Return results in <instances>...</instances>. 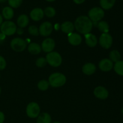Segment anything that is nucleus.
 Masks as SVG:
<instances>
[{
    "mask_svg": "<svg viewBox=\"0 0 123 123\" xmlns=\"http://www.w3.org/2000/svg\"><path fill=\"white\" fill-rule=\"evenodd\" d=\"M82 37L78 33H72L68 34V41L73 46H78L81 43Z\"/></svg>",
    "mask_w": 123,
    "mask_h": 123,
    "instance_id": "obj_14",
    "label": "nucleus"
},
{
    "mask_svg": "<svg viewBox=\"0 0 123 123\" xmlns=\"http://www.w3.org/2000/svg\"><path fill=\"white\" fill-rule=\"evenodd\" d=\"M46 1H48V2H54L55 0H46Z\"/></svg>",
    "mask_w": 123,
    "mask_h": 123,
    "instance_id": "obj_38",
    "label": "nucleus"
},
{
    "mask_svg": "<svg viewBox=\"0 0 123 123\" xmlns=\"http://www.w3.org/2000/svg\"><path fill=\"white\" fill-rule=\"evenodd\" d=\"M51 117L48 113L43 112L37 117V123H51Z\"/></svg>",
    "mask_w": 123,
    "mask_h": 123,
    "instance_id": "obj_22",
    "label": "nucleus"
},
{
    "mask_svg": "<svg viewBox=\"0 0 123 123\" xmlns=\"http://www.w3.org/2000/svg\"><path fill=\"white\" fill-rule=\"evenodd\" d=\"M16 25L10 20H6L0 26L1 32L6 36H10L14 34L16 32Z\"/></svg>",
    "mask_w": 123,
    "mask_h": 123,
    "instance_id": "obj_3",
    "label": "nucleus"
},
{
    "mask_svg": "<svg viewBox=\"0 0 123 123\" xmlns=\"http://www.w3.org/2000/svg\"><path fill=\"white\" fill-rule=\"evenodd\" d=\"M113 38L109 33H102L99 38V44L102 48L108 49L112 46Z\"/></svg>",
    "mask_w": 123,
    "mask_h": 123,
    "instance_id": "obj_8",
    "label": "nucleus"
},
{
    "mask_svg": "<svg viewBox=\"0 0 123 123\" xmlns=\"http://www.w3.org/2000/svg\"><path fill=\"white\" fill-rule=\"evenodd\" d=\"M48 82L52 87H60L66 84V77L61 73H54L50 74Z\"/></svg>",
    "mask_w": 123,
    "mask_h": 123,
    "instance_id": "obj_2",
    "label": "nucleus"
},
{
    "mask_svg": "<svg viewBox=\"0 0 123 123\" xmlns=\"http://www.w3.org/2000/svg\"><path fill=\"white\" fill-rule=\"evenodd\" d=\"M98 67L102 72H108L114 68V62L108 58L103 59L100 61Z\"/></svg>",
    "mask_w": 123,
    "mask_h": 123,
    "instance_id": "obj_11",
    "label": "nucleus"
},
{
    "mask_svg": "<svg viewBox=\"0 0 123 123\" xmlns=\"http://www.w3.org/2000/svg\"><path fill=\"white\" fill-rule=\"evenodd\" d=\"M49 82L47 81L46 80H41L38 82V84H37V87L41 91H46L49 88Z\"/></svg>",
    "mask_w": 123,
    "mask_h": 123,
    "instance_id": "obj_26",
    "label": "nucleus"
},
{
    "mask_svg": "<svg viewBox=\"0 0 123 123\" xmlns=\"http://www.w3.org/2000/svg\"><path fill=\"white\" fill-rule=\"evenodd\" d=\"M2 16L7 20H10L14 16V10L10 7H5L2 10Z\"/></svg>",
    "mask_w": 123,
    "mask_h": 123,
    "instance_id": "obj_19",
    "label": "nucleus"
},
{
    "mask_svg": "<svg viewBox=\"0 0 123 123\" xmlns=\"http://www.w3.org/2000/svg\"><path fill=\"white\" fill-rule=\"evenodd\" d=\"M28 50L29 52L33 55L39 54L42 51V48L38 44L36 43H31L28 47Z\"/></svg>",
    "mask_w": 123,
    "mask_h": 123,
    "instance_id": "obj_20",
    "label": "nucleus"
},
{
    "mask_svg": "<svg viewBox=\"0 0 123 123\" xmlns=\"http://www.w3.org/2000/svg\"></svg>",
    "mask_w": 123,
    "mask_h": 123,
    "instance_id": "obj_42",
    "label": "nucleus"
},
{
    "mask_svg": "<svg viewBox=\"0 0 123 123\" xmlns=\"http://www.w3.org/2000/svg\"><path fill=\"white\" fill-rule=\"evenodd\" d=\"M7 1H8V0H0V3H3V2H6Z\"/></svg>",
    "mask_w": 123,
    "mask_h": 123,
    "instance_id": "obj_37",
    "label": "nucleus"
},
{
    "mask_svg": "<svg viewBox=\"0 0 123 123\" xmlns=\"http://www.w3.org/2000/svg\"><path fill=\"white\" fill-rule=\"evenodd\" d=\"M6 61L3 56L0 55V70H3L6 67Z\"/></svg>",
    "mask_w": 123,
    "mask_h": 123,
    "instance_id": "obj_31",
    "label": "nucleus"
},
{
    "mask_svg": "<svg viewBox=\"0 0 123 123\" xmlns=\"http://www.w3.org/2000/svg\"><path fill=\"white\" fill-rule=\"evenodd\" d=\"M47 63L54 67H58L61 64L62 61V57L58 52H51L47 54L46 57Z\"/></svg>",
    "mask_w": 123,
    "mask_h": 123,
    "instance_id": "obj_4",
    "label": "nucleus"
},
{
    "mask_svg": "<svg viewBox=\"0 0 123 123\" xmlns=\"http://www.w3.org/2000/svg\"><path fill=\"white\" fill-rule=\"evenodd\" d=\"M44 11L41 8H35L30 13V18L32 20L39 21L44 16Z\"/></svg>",
    "mask_w": 123,
    "mask_h": 123,
    "instance_id": "obj_13",
    "label": "nucleus"
},
{
    "mask_svg": "<svg viewBox=\"0 0 123 123\" xmlns=\"http://www.w3.org/2000/svg\"><path fill=\"white\" fill-rule=\"evenodd\" d=\"M74 29L82 34L90 33L93 27V22L90 18L85 16H80L74 22Z\"/></svg>",
    "mask_w": 123,
    "mask_h": 123,
    "instance_id": "obj_1",
    "label": "nucleus"
},
{
    "mask_svg": "<svg viewBox=\"0 0 123 123\" xmlns=\"http://www.w3.org/2000/svg\"><path fill=\"white\" fill-rule=\"evenodd\" d=\"M121 113H122L123 115V108H122V110H121Z\"/></svg>",
    "mask_w": 123,
    "mask_h": 123,
    "instance_id": "obj_39",
    "label": "nucleus"
},
{
    "mask_svg": "<svg viewBox=\"0 0 123 123\" xmlns=\"http://www.w3.org/2000/svg\"><path fill=\"white\" fill-rule=\"evenodd\" d=\"M44 14L48 18H53L56 14V10L54 7H48L44 9Z\"/></svg>",
    "mask_w": 123,
    "mask_h": 123,
    "instance_id": "obj_27",
    "label": "nucleus"
},
{
    "mask_svg": "<svg viewBox=\"0 0 123 123\" xmlns=\"http://www.w3.org/2000/svg\"><path fill=\"white\" fill-rule=\"evenodd\" d=\"M85 1V0H73L74 3H76V4H81L84 3Z\"/></svg>",
    "mask_w": 123,
    "mask_h": 123,
    "instance_id": "obj_35",
    "label": "nucleus"
},
{
    "mask_svg": "<svg viewBox=\"0 0 123 123\" xmlns=\"http://www.w3.org/2000/svg\"><path fill=\"white\" fill-rule=\"evenodd\" d=\"M47 64V61L46 59L45 58L43 57H40L38 58L36 61V66H37L38 67H43L46 65Z\"/></svg>",
    "mask_w": 123,
    "mask_h": 123,
    "instance_id": "obj_29",
    "label": "nucleus"
},
{
    "mask_svg": "<svg viewBox=\"0 0 123 123\" xmlns=\"http://www.w3.org/2000/svg\"><path fill=\"white\" fill-rule=\"evenodd\" d=\"M114 69L115 73L118 75L123 76V61L120 60L115 62L114 66Z\"/></svg>",
    "mask_w": 123,
    "mask_h": 123,
    "instance_id": "obj_25",
    "label": "nucleus"
},
{
    "mask_svg": "<svg viewBox=\"0 0 123 123\" xmlns=\"http://www.w3.org/2000/svg\"><path fill=\"white\" fill-rule=\"evenodd\" d=\"M10 46L14 51L20 52L25 50L27 47V43L21 38H14L11 41Z\"/></svg>",
    "mask_w": 123,
    "mask_h": 123,
    "instance_id": "obj_6",
    "label": "nucleus"
},
{
    "mask_svg": "<svg viewBox=\"0 0 123 123\" xmlns=\"http://www.w3.org/2000/svg\"><path fill=\"white\" fill-rule=\"evenodd\" d=\"M53 31L52 24L49 22H44L38 28L39 34L43 37H47L51 34Z\"/></svg>",
    "mask_w": 123,
    "mask_h": 123,
    "instance_id": "obj_9",
    "label": "nucleus"
},
{
    "mask_svg": "<svg viewBox=\"0 0 123 123\" xmlns=\"http://www.w3.org/2000/svg\"><path fill=\"white\" fill-rule=\"evenodd\" d=\"M5 120V115L2 112L0 111V123H3Z\"/></svg>",
    "mask_w": 123,
    "mask_h": 123,
    "instance_id": "obj_33",
    "label": "nucleus"
},
{
    "mask_svg": "<svg viewBox=\"0 0 123 123\" xmlns=\"http://www.w3.org/2000/svg\"><path fill=\"white\" fill-rule=\"evenodd\" d=\"M16 32L19 35H21L24 33V30H23V28H17Z\"/></svg>",
    "mask_w": 123,
    "mask_h": 123,
    "instance_id": "obj_34",
    "label": "nucleus"
},
{
    "mask_svg": "<svg viewBox=\"0 0 123 123\" xmlns=\"http://www.w3.org/2000/svg\"><path fill=\"white\" fill-rule=\"evenodd\" d=\"M116 0H100V4L103 10L111 9L114 7Z\"/></svg>",
    "mask_w": 123,
    "mask_h": 123,
    "instance_id": "obj_21",
    "label": "nucleus"
},
{
    "mask_svg": "<svg viewBox=\"0 0 123 123\" xmlns=\"http://www.w3.org/2000/svg\"><path fill=\"white\" fill-rule=\"evenodd\" d=\"M6 38V36L2 34V32H0V44H2L4 42Z\"/></svg>",
    "mask_w": 123,
    "mask_h": 123,
    "instance_id": "obj_32",
    "label": "nucleus"
},
{
    "mask_svg": "<svg viewBox=\"0 0 123 123\" xmlns=\"http://www.w3.org/2000/svg\"><path fill=\"white\" fill-rule=\"evenodd\" d=\"M97 26L102 33H108L109 31V25L106 21H100L97 22Z\"/></svg>",
    "mask_w": 123,
    "mask_h": 123,
    "instance_id": "obj_23",
    "label": "nucleus"
},
{
    "mask_svg": "<svg viewBox=\"0 0 123 123\" xmlns=\"http://www.w3.org/2000/svg\"><path fill=\"white\" fill-rule=\"evenodd\" d=\"M29 24V18L25 14H20L17 19V24L18 26L21 28L26 27Z\"/></svg>",
    "mask_w": 123,
    "mask_h": 123,
    "instance_id": "obj_18",
    "label": "nucleus"
},
{
    "mask_svg": "<svg viewBox=\"0 0 123 123\" xmlns=\"http://www.w3.org/2000/svg\"><path fill=\"white\" fill-rule=\"evenodd\" d=\"M40 112L39 105L36 102H31L26 106V113L28 117L31 118H36L38 117Z\"/></svg>",
    "mask_w": 123,
    "mask_h": 123,
    "instance_id": "obj_7",
    "label": "nucleus"
},
{
    "mask_svg": "<svg viewBox=\"0 0 123 123\" xmlns=\"http://www.w3.org/2000/svg\"><path fill=\"white\" fill-rule=\"evenodd\" d=\"M55 47V42L51 38H47L43 41L42 43V50L44 52L49 53L53 51Z\"/></svg>",
    "mask_w": 123,
    "mask_h": 123,
    "instance_id": "obj_10",
    "label": "nucleus"
},
{
    "mask_svg": "<svg viewBox=\"0 0 123 123\" xmlns=\"http://www.w3.org/2000/svg\"><path fill=\"white\" fill-rule=\"evenodd\" d=\"M8 4L12 8H18L22 4L23 0H8Z\"/></svg>",
    "mask_w": 123,
    "mask_h": 123,
    "instance_id": "obj_28",
    "label": "nucleus"
},
{
    "mask_svg": "<svg viewBox=\"0 0 123 123\" xmlns=\"http://www.w3.org/2000/svg\"><path fill=\"white\" fill-rule=\"evenodd\" d=\"M85 43L90 48H94L97 44V38L95 35L91 33L85 35Z\"/></svg>",
    "mask_w": 123,
    "mask_h": 123,
    "instance_id": "obj_15",
    "label": "nucleus"
},
{
    "mask_svg": "<svg viewBox=\"0 0 123 123\" xmlns=\"http://www.w3.org/2000/svg\"><path fill=\"white\" fill-rule=\"evenodd\" d=\"M28 32L30 34L33 36H37L39 34L38 28L35 25H31L28 28Z\"/></svg>",
    "mask_w": 123,
    "mask_h": 123,
    "instance_id": "obj_30",
    "label": "nucleus"
},
{
    "mask_svg": "<svg viewBox=\"0 0 123 123\" xmlns=\"http://www.w3.org/2000/svg\"><path fill=\"white\" fill-rule=\"evenodd\" d=\"M60 123V122H58V121H56V122H54V123Z\"/></svg>",
    "mask_w": 123,
    "mask_h": 123,
    "instance_id": "obj_40",
    "label": "nucleus"
},
{
    "mask_svg": "<svg viewBox=\"0 0 123 123\" xmlns=\"http://www.w3.org/2000/svg\"><path fill=\"white\" fill-rule=\"evenodd\" d=\"M96 67L94 64L88 62L82 67V72L86 75H91L96 72Z\"/></svg>",
    "mask_w": 123,
    "mask_h": 123,
    "instance_id": "obj_17",
    "label": "nucleus"
},
{
    "mask_svg": "<svg viewBox=\"0 0 123 123\" xmlns=\"http://www.w3.org/2000/svg\"><path fill=\"white\" fill-rule=\"evenodd\" d=\"M109 60L113 62H117L121 60V54L117 50H112L109 54Z\"/></svg>",
    "mask_w": 123,
    "mask_h": 123,
    "instance_id": "obj_24",
    "label": "nucleus"
},
{
    "mask_svg": "<svg viewBox=\"0 0 123 123\" xmlns=\"http://www.w3.org/2000/svg\"><path fill=\"white\" fill-rule=\"evenodd\" d=\"M104 10L102 9L101 7H94L88 12V18L94 23L100 22L104 18Z\"/></svg>",
    "mask_w": 123,
    "mask_h": 123,
    "instance_id": "obj_5",
    "label": "nucleus"
},
{
    "mask_svg": "<svg viewBox=\"0 0 123 123\" xmlns=\"http://www.w3.org/2000/svg\"><path fill=\"white\" fill-rule=\"evenodd\" d=\"M2 22H3V17H2V14H0V26L2 24Z\"/></svg>",
    "mask_w": 123,
    "mask_h": 123,
    "instance_id": "obj_36",
    "label": "nucleus"
},
{
    "mask_svg": "<svg viewBox=\"0 0 123 123\" xmlns=\"http://www.w3.org/2000/svg\"><path fill=\"white\" fill-rule=\"evenodd\" d=\"M1 88H0V94H1Z\"/></svg>",
    "mask_w": 123,
    "mask_h": 123,
    "instance_id": "obj_41",
    "label": "nucleus"
},
{
    "mask_svg": "<svg viewBox=\"0 0 123 123\" xmlns=\"http://www.w3.org/2000/svg\"><path fill=\"white\" fill-rule=\"evenodd\" d=\"M94 94L99 99L105 100L109 96V92L104 86H97L94 90Z\"/></svg>",
    "mask_w": 123,
    "mask_h": 123,
    "instance_id": "obj_12",
    "label": "nucleus"
},
{
    "mask_svg": "<svg viewBox=\"0 0 123 123\" xmlns=\"http://www.w3.org/2000/svg\"><path fill=\"white\" fill-rule=\"evenodd\" d=\"M61 31L66 34L72 33L74 30V25L72 22L69 21H66L62 23L61 25Z\"/></svg>",
    "mask_w": 123,
    "mask_h": 123,
    "instance_id": "obj_16",
    "label": "nucleus"
}]
</instances>
